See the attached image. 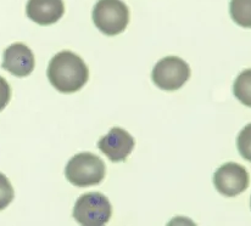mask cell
<instances>
[{
    "label": "cell",
    "instance_id": "obj_1",
    "mask_svg": "<svg viewBox=\"0 0 251 226\" xmlns=\"http://www.w3.org/2000/svg\"><path fill=\"white\" fill-rule=\"evenodd\" d=\"M89 71L78 55L61 51L55 55L48 67V78L52 87L60 92L71 94L78 91L88 82Z\"/></svg>",
    "mask_w": 251,
    "mask_h": 226
},
{
    "label": "cell",
    "instance_id": "obj_2",
    "mask_svg": "<svg viewBox=\"0 0 251 226\" xmlns=\"http://www.w3.org/2000/svg\"><path fill=\"white\" fill-rule=\"evenodd\" d=\"M105 163L101 158L90 152H82L69 160L65 175L72 185L88 187L99 185L105 178Z\"/></svg>",
    "mask_w": 251,
    "mask_h": 226
},
{
    "label": "cell",
    "instance_id": "obj_3",
    "mask_svg": "<svg viewBox=\"0 0 251 226\" xmlns=\"http://www.w3.org/2000/svg\"><path fill=\"white\" fill-rule=\"evenodd\" d=\"M93 22L101 33L117 36L129 22V11L122 0H98L93 9Z\"/></svg>",
    "mask_w": 251,
    "mask_h": 226
},
{
    "label": "cell",
    "instance_id": "obj_4",
    "mask_svg": "<svg viewBox=\"0 0 251 226\" xmlns=\"http://www.w3.org/2000/svg\"><path fill=\"white\" fill-rule=\"evenodd\" d=\"M112 207L110 201L100 192L84 193L77 200L74 218L84 226H101L110 220Z\"/></svg>",
    "mask_w": 251,
    "mask_h": 226
},
{
    "label": "cell",
    "instance_id": "obj_5",
    "mask_svg": "<svg viewBox=\"0 0 251 226\" xmlns=\"http://www.w3.org/2000/svg\"><path fill=\"white\" fill-rule=\"evenodd\" d=\"M152 82L157 88L167 91L178 90L190 77V67L177 56L161 59L152 69Z\"/></svg>",
    "mask_w": 251,
    "mask_h": 226
},
{
    "label": "cell",
    "instance_id": "obj_6",
    "mask_svg": "<svg viewBox=\"0 0 251 226\" xmlns=\"http://www.w3.org/2000/svg\"><path fill=\"white\" fill-rule=\"evenodd\" d=\"M249 173L238 163H226L216 170L213 184L216 190L223 196L234 197L249 187Z\"/></svg>",
    "mask_w": 251,
    "mask_h": 226
},
{
    "label": "cell",
    "instance_id": "obj_7",
    "mask_svg": "<svg viewBox=\"0 0 251 226\" xmlns=\"http://www.w3.org/2000/svg\"><path fill=\"white\" fill-rule=\"evenodd\" d=\"M98 146L111 162H122L134 149V139L128 132L115 127L99 140Z\"/></svg>",
    "mask_w": 251,
    "mask_h": 226
},
{
    "label": "cell",
    "instance_id": "obj_8",
    "mask_svg": "<svg viewBox=\"0 0 251 226\" xmlns=\"http://www.w3.org/2000/svg\"><path fill=\"white\" fill-rule=\"evenodd\" d=\"M34 55L27 45L15 43L5 49L2 55V68L15 77H27L34 69Z\"/></svg>",
    "mask_w": 251,
    "mask_h": 226
},
{
    "label": "cell",
    "instance_id": "obj_9",
    "mask_svg": "<svg viewBox=\"0 0 251 226\" xmlns=\"http://www.w3.org/2000/svg\"><path fill=\"white\" fill-rule=\"evenodd\" d=\"M27 16L41 26L56 23L65 14L62 0H28L26 6Z\"/></svg>",
    "mask_w": 251,
    "mask_h": 226
},
{
    "label": "cell",
    "instance_id": "obj_10",
    "mask_svg": "<svg viewBox=\"0 0 251 226\" xmlns=\"http://www.w3.org/2000/svg\"><path fill=\"white\" fill-rule=\"evenodd\" d=\"M229 12L238 26L251 28V0H230Z\"/></svg>",
    "mask_w": 251,
    "mask_h": 226
},
{
    "label": "cell",
    "instance_id": "obj_11",
    "mask_svg": "<svg viewBox=\"0 0 251 226\" xmlns=\"http://www.w3.org/2000/svg\"><path fill=\"white\" fill-rule=\"evenodd\" d=\"M233 92L243 105L251 107V68L238 75L233 85Z\"/></svg>",
    "mask_w": 251,
    "mask_h": 226
},
{
    "label": "cell",
    "instance_id": "obj_12",
    "mask_svg": "<svg viewBox=\"0 0 251 226\" xmlns=\"http://www.w3.org/2000/svg\"><path fill=\"white\" fill-rule=\"evenodd\" d=\"M238 151L244 159L251 162V123L245 125L237 139Z\"/></svg>",
    "mask_w": 251,
    "mask_h": 226
},
{
    "label": "cell",
    "instance_id": "obj_13",
    "mask_svg": "<svg viewBox=\"0 0 251 226\" xmlns=\"http://www.w3.org/2000/svg\"><path fill=\"white\" fill-rule=\"evenodd\" d=\"M15 197L14 188L10 184L9 179L0 173V210L5 209Z\"/></svg>",
    "mask_w": 251,
    "mask_h": 226
},
{
    "label": "cell",
    "instance_id": "obj_14",
    "mask_svg": "<svg viewBox=\"0 0 251 226\" xmlns=\"http://www.w3.org/2000/svg\"><path fill=\"white\" fill-rule=\"evenodd\" d=\"M10 96H11V90H10L9 83L4 78L0 77V111H2L7 106Z\"/></svg>",
    "mask_w": 251,
    "mask_h": 226
}]
</instances>
